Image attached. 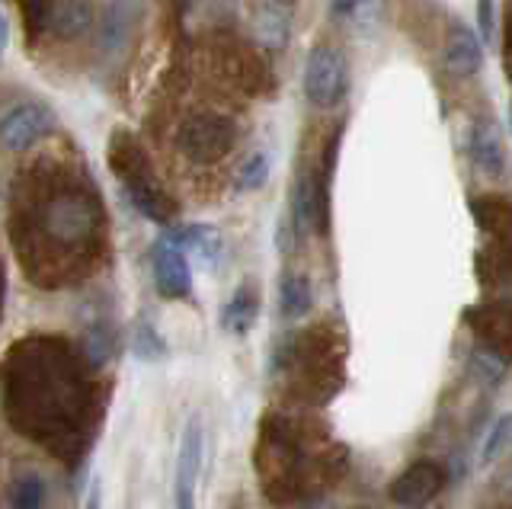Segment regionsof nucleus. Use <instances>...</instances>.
<instances>
[{"instance_id":"a211bd4d","label":"nucleus","mask_w":512,"mask_h":509,"mask_svg":"<svg viewBox=\"0 0 512 509\" xmlns=\"http://www.w3.org/2000/svg\"><path fill=\"white\" fill-rule=\"evenodd\" d=\"M90 23H93V10L87 0H64L55 10V33L61 39L80 36L84 29H90Z\"/></svg>"},{"instance_id":"2eb2a0df","label":"nucleus","mask_w":512,"mask_h":509,"mask_svg":"<svg viewBox=\"0 0 512 509\" xmlns=\"http://www.w3.org/2000/svg\"><path fill=\"white\" fill-rule=\"evenodd\" d=\"M314 305V289H311V279L301 276V273H292L285 276L282 285H279V308L285 317H304Z\"/></svg>"},{"instance_id":"0eeeda50","label":"nucleus","mask_w":512,"mask_h":509,"mask_svg":"<svg viewBox=\"0 0 512 509\" xmlns=\"http://www.w3.org/2000/svg\"><path fill=\"white\" fill-rule=\"evenodd\" d=\"M202 420L189 417L180 436V452H176V474H173V493H176V506H192L196 503V484H199V471H202Z\"/></svg>"},{"instance_id":"7ed1b4c3","label":"nucleus","mask_w":512,"mask_h":509,"mask_svg":"<svg viewBox=\"0 0 512 509\" xmlns=\"http://www.w3.org/2000/svg\"><path fill=\"white\" fill-rule=\"evenodd\" d=\"M109 164L116 170V177L122 180L128 199L135 202V209L157 221V225H167L173 218V199L164 193V186L154 177L148 154L141 151V145L125 132H116L109 141Z\"/></svg>"},{"instance_id":"dca6fc26","label":"nucleus","mask_w":512,"mask_h":509,"mask_svg":"<svg viewBox=\"0 0 512 509\" xmlns=\"http://www.w3.org/2000/svg\"><path fill=\"white\" fill-rule=\"evenodd\" d=\"M471 154L477 167L490 173V177H496V173L503 170V151H500V141H496L493 125H477L471 135Z\"/></svg>"},{"instance_id":"20e7f679","label":"nucleus","mask_w":512,"mask_h":509,"mask_svg":"<svg viewBox=\"0 0 512 509\" xmlns=\"http://www.w3.org/2000/svg\"><path fill=\"white\" fill-rule=\"evenodd\" d=\"M349 90V68L340 49L317 45L304 65V97L317 109H333L346 100Z\"/></svg>"},{"instance_id":"f3484780","label":"nucleus","mask_w":512,"mask_h":509,"mask_svg":"<svg viewBox=\"0 0 512 509\" xmlns=\"http://www.w3.org/2000/svg\"><path fill=\"white\" fill-rule=\"evenodd\" d=\"M10 503L16 509H36L45 503V481L39 477V471L32 468H23L13 474L10 481Z\"/></svg>"},{"instance_id":"f257e3e1","label":"nucleus","mask_w":512,"mask_h":509,"mask_svg":"<svg viewBox=\"0 0 512 509\" xmlns=\"http://www.w3.org/2000/svg\"><path fill=\"white\" fill-rule=\"evenodd\" d=\"M26 359L13 353L10 365V420L26 436L39 442H71L68 436L84 433V388L87 381L74 369V359L64 356V349L48 356V343H23Z\"/></svg>"},{"instance_id":"412c9836","label":"nucleus","mask_w":512,"mask_h":509,"mask_svg":"<svg viewBox=\"0 0 512 509\" xmlns=\"http://www.w3.org/2000/svg\"><path fill=\"white\" fill-rule=\"evenodd\" d=\"M269 157L260 151V154H253L250 161L244 164V170H240V177H237V193H253V189H263L266 180H269Z\"/></svg>"},{"instance_id":"9d476101","label":"nucleus","mask_w":512,"mask_h":509,"mask_svg":"<svg viewBox=\"0 0 512 509\" xmlns=\"http://www.w3.org/2000/svg\"><path fill=\"white\" fill-rule=\"evenodd\" d=\"M445 65L458 77H471L480 71V65H484V45H480L471 26H461V23L452 26L448 45H445Z\"/></svg>"},{"instance_id":"f03ea898","label":"nucleus","mask_w":512,"mask_h":509,"mask_svg":"<svg viewBox=\"0 0 512 509\" xmlns=\"http://www.w3.org/2000/svg\"><path fill=\"white\" fill-rule=\"evenodd\" d=\"M29 228L36 231V237L52 244V257L55 250L68 253V257L87 253L100 241V199L87 183L55 186L52 193L39 199V209L29 212Z\"/></svg>"},{"instance_id":"b1692460","label":"nucleus","mask_w":512,"mask_h":509,"mask_svg":"<svg viewBox=\"0 0 512 509\" xmlns=\"http://www.w3.org/2000/svg\"><path fill=\"white\" fill-rule=\"evenodd\" d=\"M506 436H509V417H500V420H496V429L484 442V452H480V458H484V461L496 458V452H500L503 445H506Z\"/></svg>"},{"instance_id":"ddd939ff","label":"nucleus","mask_w":512,"mask_h":509,"mask_svg":"<svg viewBox=\"0 0 512 509\" xmlns=\"http://www.w3.org/2000/svg\"><path fill=\"white\" fill-rule=\"evenodd\" d=\"M256 317H260V295H256L250 285H244V289H237L234 298L224 305L221 327L234 333V337H247L256 324Z\"/></svg>"},{"instance_id":"6e6552de","label":"nucleus","mask_w":512,"mask_h":509,"mask_svg":"<svg viewBox=\"0 0 512 509\" xmlns=\"http://www.w3.org/2000/svg\"><path fill=\"white\" fill-rule=\"evenodd\" d=\"M154 279H157V292L180 301L192 295V266H189V253L176 244H167L164 237L154 247Z\"/></svg>"},{"instance_id":"a878e982","label":"nucleus","mask_w":512,"mask_h":509,"mask_svg":"<svg viewBox=\"0 0 512 509\" xmlns=\"http://www.w3.org/2000/svg\"><path fill=\"white\" fill-rule=\"evenodd\" d=\"M279 4H285V7H292V4H295V0H279Z\"/></svg>"},{"instance_id":"6ab92c4d","label":"nucleus","mask_w":512,"mask_h":509,"mask_svg":"<svg viewBox=\"0 0 512 509\" xmlns=\"http://www.w3.org/2000/svg\"><path fill=\"white\" fill-rule=\"evenodd\" d=\"M384 0H333L330 13L336 20H349L356 26H372L381 17Z\"/></svg>"},{"instance_id":"423d86ee","label":"nucleus","mask_w":512,"mask_h":509,"mask_svg":"<svg viewBox=\"0 0 512 509\" xmlns=\"http://www.w3.org/2000/svg\"><path fill=\"white\" fill-rule=\"evenodd\" d=\"M58 129V119L39 103H23L13 113L0 119V145L10 151H29L36 148L42 138H48Z\"/></svg>"},{"instance_id":"1a4fd4ad","label":"nucleus","mask_w":512,"mask_h":509,"mask_svg":"<svg viewBox=\"0 0 512 509\" xmlns=\"http://www.w3.org/2000/svg\"><path fill=\"white\" fill-rule=\"evenodd\" d=\"M445 487V468L436 461H420V465L407 468L391 484V500L400 506H423L432 497H439Z\"/></svg>"},{"instance_id":"39448f33","label":"nucleus","mask_w":512,"mask_h":509,"mask_svg":"<svg viewBox=\"0 0 512 509\" xmlns=\"http://www.w3.org/2000/svg\"><path fill=\"white\" fill-rule=\"evenodd\" d=\"M234 141H237V129L231 119L202 113L186 122V129L180 135V148L186 151L189 161L212 164V161H221V157L234 148Z\"/></svg>"},{"instance_id":"393cba45","label":"nucleus","mask_w":512,"mask_h":509,"mask_svg":"<svg viewBox=\"0 0 512 509\" xmlns=\"http://www.w3.org/2000/svg\"><path fill=\"white\" fill-rule=\"evenodd\" d=\"M4 49H7V20L0 17V55H4Z\"/></svg>"},{"instance_id":"aec40b11","label":"nucleus","mask_w":512,"mask_h":509,"mask_svg":"<svg viewBox=\"0 0 512 509\" xmlns=\"http://www.w3.org/2000/svg\"><path fill=\"white\" fill-rule=\"evenodd\" d=\"M132 353L138 359H164L167 356L164 337H160L157 327L151 321H144V317L135 321V327H132Z\"/></svg>"},{"instance_id":"5701e85b","label":"nucleus","mask_w":512,"mask_h":509,"mask_svg":"<svg viewBox=\"0 0 512 509\" xmlns=\"http://www.w3.org/2000/svg\"><path fill=\"white\" fill-rule=\"evenodd\" d=\"M477 26H480L477 39L493 42V36H496V7H493V0H477Z\"/></svg>"},{"instance_id":"f8f14e48","label":"nucleus","mask_w":512,"mask_h":509,"mask_svg":"<svg viewBox=\"0 0 512 509\" xmlns=\"http://www.w3.org/2000/svg\"><path fill=\"white\" fill-rule=\"evenodd\" d=\"M167 244L183 247L186 253H196L205 263H215L221 257V234L215 228H205V225H183V228H173L167 234H160Z\"/></svg>"},{"instance_id":"4be33fe9","label":"nucleus","mask_w":512,"mask_h":509,"mask_svg":"<svg viewBox=\"0 0 512 509\" xmlns=\"http://www.w3.org/2000/svg\"><path fill=\"white\" fill-rule=\"evenodd\" d=\"M20 7H23V20H26V36H39L42 33V26L48 20V0H20Z\"/></svg>"},{"instance_id":"4468645a","label":"nucleus","mask_w":512,"mask_h":509,"mask_svg":"<svg viewBox=\"0 0 512 509\" xmlns=\"http://www.w3.org/2000/svg\"><path fill=\"white\" fill-rule=\"evenodd\" d=\"M128 29H132V0H116V4H109L103 13V26H100V49L119 52L128 39Z\"/></svg>"},{"instance_id":"9b49d317","label":"nucleus","mask_w":512,"mask_h":509,"mask_svg":"<svg viewBox=\"0 0 512 509\" xmlns=\"http://www.w3.org/2000/svg\"><path fill=\"white\" fill-rule=\"evenodd\" d=\"M288 7L279 4V0H266V4L256 7L253 13V33H256V42L263 45V49H285L288 45Z\"/></svg>"}]
</instances>
